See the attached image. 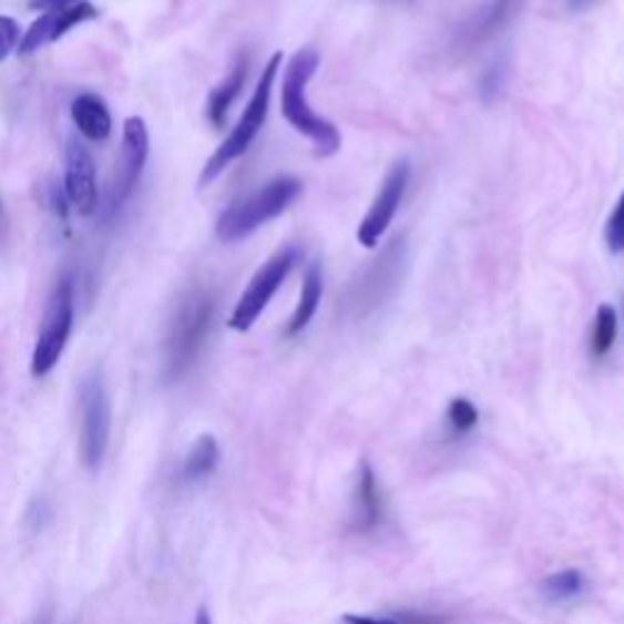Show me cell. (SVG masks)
Segmentation results:
<instances>
[{"label":"cell","instance_id":"7a4b0ae2","mask_svg":"<svg viewBox=\"0 0 624 624\" xmlns=\"http://www.w3.org/2000/svg\"><path fill=\"white\" fill-rule=\"evenodd\" d=\"M303 183L296 176H276L259 191L244 195L242 201L232 203L217 219V239L219 242H239L249 237L252 232L272 223L278 215H284L288 207L300 198Z\"/></svg>","mask_w":624,"mask_h":624},{"label":"cell","instance_id":"30bf717a","mask_svg":"<svg viewBox=\"0 0 624 624\" xmlns=\"http://www.w3.org/2000/svg\"><path fill=\"white\" fill-rule=\"evenodd\" d=\"M371 264L374 266L361 276L359 284H354L349 290V305L357 313H371L374 308H378V303H383L388 293L396 288L400 268L406 264L402 239L390 242L386 252Z\"/></svg>","mask_w":624,"mask_h":624},{"label":"cell","instance_id":"603a6c76","mask_svg":"<svg viewBox=\"0 0 624 624\" xmlns=\"http://www.w3.org/2000/svg\"><path fill=\"white\" fill-rule=\"evenodd\" d=\"M605 244L613 254L624 252V193L620 195V201L615 203L613 213L607 217L605 225Z\"/></svg>","mask_w":624,"mask_h":624},{"label":"cell","instance_id":"9a60e30c","mask_svg":"<svg viewBox=\"0 0 624 624\" xmlns=\"http://www.w3.org/2000/svg\"><path fill=\"white\" fill-rule=\"evenodd\" d=\"M244 81H247V59H239L227 76L219 81L215 89L207 95V103H205V115L211 120L213 127H223L227 122V113L232 103L237 101V95L244 89Z\"/></svg>","mask_w":624,"mask_h":624},{"label":"cell","instance_id":"ffe728a7","mask_svg":"<svg viewBox=\"0 0 624 624\" xmlns=\"http://www.w3.org/2000/svg\"><path fill=\"white\" fill-rule=\"evenodd\" d=\"M585 589V579L581 571H561L554 573L542 581V595L546 597L549 603H561V601H571L573 595H579Z\"/></svg>","mask_w":624,"mask_h":624},{"label":"cell","instance_id":"4fadbf2b","mask_svg":"<svg viewBox=\"0 0 624 624\" xmlns=\"http://www.w3.org/2000/svg\"><path fill=\"white\" fill-rule=\"evenodd\" d=\"M323 290H325L323 268L317 264H310L308 272H305V276H303L298 305H296V310H293L290 320L286 325V337H298V335L305 333V329H308L317 308H320Z\"/></svg>","mask_w":624,"mask_h":624},{"label":"cell","instance_id":"cb8c5ba5","mask_svg":"<svg viewBox=\"0 0 624 624\" xmlns=\"http://www.w3.org/2000/svg\"><path fill=\"white\" fill-rule=\"evenodd\" d=\"M20 24L12 20V18H6V16H0V64L16 52L18 44H20Z\"/></svg>","mask_w":624,"mask_h":624},{"label":"cell","instance_id":"277c9868","mask_svg":"<svg viewBox=\"0 0 624 624\" xmlns=\"http://www.w3.org/2000/svg\"><path fill=\"white\" fill-rule=\"evenodd\" d=\"M213 317L215 300L211 293L195 290L181 303L164 347V374L168 381H178L198 359L207 333L213 327Z\"/></svg>","mask_w":624,"mask_h":624},{"label":"cell","instance_id":"4316f807","mask_svg":"<svg viewBox=\"0 0 624 624\" xmlns=\"http://www.w3.org/2000/svg\"><path fill=\"white\" fill-rule=\"evenodd\" d=\"M593 3V0H569V6L573 10H583V8H589Z\"/></svg>","mask_w":624,"mask_h":624},{"label":"cell","instance_id":"83f0119b","mask_svg":"<svg viewBox=\"0 0 624 624\" xmlns=\"http://www.w3.org/2000/svg\"><path fill=\"white\" fill-rule=\"evenodd\" d=\"M195 624H213L211 615H207V610H201L198 617H195Z\"/></svg>","mask_w":624,"mask_h":624},{"label":"cell","instance_id":"2e32d148","mask_svg":"<svg viewBox=\"0 0 624 624\" xmlns=\"http://www.w3.org/2000/svg\"><path fill=\"white\" fill-rule=\"evenodd\" d=\"M518 0H488V3L475 12L471 22L463 28V42L469 47L481 44L485 40H491L493 34L505 28V22L515 12Z\"/></svg>","mask_w":624,"mask_h":624},{"label":"cell","instance_id":"d6986e66","mask_svg":"<svg viewBox=\"0 0 624 624\" xmlns=\"http://www.w3.org/2000/svg\"><path fill=\"white\" fill-rule=\"evenodd\" d=\"M617 339V310L610 303H603L593 317L591 333V354L595 359H603L615 347Z\"/></svg>","mask_w":624,"mask_h":624},{"label":"cell","instance_id":"8fae6325","mask_svg":"<svg viewBox=\"0 0 624 624\" xmlns=\"http://www.w3.org/2000/svg\"><path fill=\"white\" fill-rule=\"evenodd\" d=\"M98 16V10L91 3H79L69 8H57L47 10L40 20L32 22V28L24 32L20 40V54H34L44 49L47 44L57 42L59 37H64L69 30L76 28V24L89 22Z\"/></svg>","mask_w":624,"mask_h":624},{"label":"cell","instance_id":"484cf974","mask_svg":"<svg viewBox=\"0 0 624 624\" xmlns=\"http://www.w3.org/2000/svg\"><path fill=\"white\" fill-rule=\"evenodd\" d=\"M83 0H32L34 10H57V8H69V6H79Z\"/></svg>","mask_w":624,"mask_h":624},{"label":"cell","instance_id":"ba28073f","mask_svg":"<svg viewBox=\"0 0 624 624\" xmlns=\"http://www.w3.org/2000/svg\"><path fill=\"white\" fill-rule=\"evenodd\" d=\"M410 176H412V168L406 158H402V162H396L388 168L386 178L381 181V188H378L374 203L369 205V213H366L359 223L357 239L361 247L374 249L376 244L383 239L388 227L393 225L398 207L402 205V198H406V193H408Z\"/></svg>","mask_w":624,"mask_h":624},{"label":"cell","instance_id":"7c38bea8","mask_svg":"<svg viewBox=\"0 0 624 624\" xmlns=\"http://www.w3.org/2000/svg\"><path fill=\"white\" fill-rule=\"evenodd\" d=\"M64 193L69 203L76 207L81 215H91L98 205V186H95V164L91 152L79 140H69L67 146V176Z\"/></svg>","mask_w":624,"mask_h":624},{"label":"cell","instance_id":"5bb4252c","mask_svg":"<svg viewBox=\"0 0 624 624\" xmlns=\"http://www.w3.org/2000/svg\"><path fill=\"white\" fill-rule=\"evenodd\" d=\"M71 117L83 137L91 142H103L113 130V117H110L108 105L93 93H83L71 103Z\"/></svg>","mask_w":624,"mask_h":624},{"label":"cell","instance_id":"7402d4cb","mask_svg":"<svg viewBox=\"0 0 624 624\" xmlns=\"http://www.w3.org/2000/svg\"><path fill=\"white\" fill-rule=\"evenodd\" d=\"M447 420L454 432L467 434L475 424H479V410H475L469 398H454L447 408Z\"/></svg>","mask_w":624,"mask_h":624},{"label":"cell","instance_id":"d4e9b609","mask_svg":"<svg viewBox=\"0 0 624 624\" xmlns=\"http://www.w3.org/2000/svg\"><path fill=\"white\" fill-rule=\"evenodd\" d=\"M345 624H402L398 620H390V617H371V615H345L341 617Z\"/></svg>","mask_w":624,"mask_h":624},{"label":"cell","instance_id":"44dd1931","mask_svg":"<svg viewBox=\"0 0 624 624\" xmlns=\"http://www.w3.org/2000/svg\"><path fill=\"white\" fill-rule=\"evenodd\" d=\"M508 69L510 67L503 57L493 59L491 64L483 69L481 81H479V95L483 103H493L500 95H503L505 85H508Z\"/></svg>","mask_w":624,"mask_h":624},{"label":"cell","instance_id":"5b68a950","mask_svg":"<svg viewBox=\"0 0 624 624\" xmlns=\"http://www.w3.org/2000/svg\"><path fill=\"white\" fill-rule=\"evenodd\" d=\"M300 259V252L296 247L278 249L272 259L264 262L259 272L249 280V286L244 288L235 310L229 315V327L237 333H249V329L259 320L262 313L268 308V303L274 300L278 288L286 284L293 268Z\"/></svg>","mask_w":624,"mask_h":624},{"label":"cell","instance_id":"e0dca14e","mask_svg":"<svg viewBox=\"0 0 624 624\" xmlns=\"http://www.w3.org/2000/svg\"><path fill=\"white\" fill-rule=\"evenodd\" d=\"M354 512H357V524L364 530H371L381 518V498H378L376 475L369 463L359 467L357 491H354Z\"/></svg>","mask_w":624,"mask_h":624},{"label":"cell","instance_id":"ac0fdd59","mask_svg":"<svg viewBox=\"0 0 624 624\" xmlns=\"http://www.w3.org/2000/svg\"><path fill=\"white\" fill-rule=\"evenodd\" d=\"M219 463V444L213 434H203L188 451L186 461H183L181 475L186 483H198L207 479Z\"/></svg>","mask_w":624,"mask_h":624},{"label":"cell","instance_id":"6da1fadb","mask_svg":"<svg viewBox=\"0 0 624 624\" xmlns=\"http://www.w3.org/2000/svg\"><path fill=\"white\" fill-rule=\"evenodd\" d=\"M320 67L315 49H298L290 57L280 83V115L303 137H308L317 156H335L341 146V134L335 122L317 115L308 101V85Z\"/></svg>","mask_w":624,"mask_h":624},{"label":"cell","instance_id":"8992f818","mask_svg":"<svg viewBox=\"0 0 624 624\" xmlns=\"http://www.w3.org/2000/svg\"><path fill=\"white\" fill-rule=\"evenodd\" d=\"M73 327V280L64 276L47 303L40 335L32 351V376L42 378L59 364Z\"/></svg>","mask_w":624,"mask_h":624},{"label":"cell","instance_id":"3957f363","mask_svg":"<svg viewBox=\"0 0 624 624\" xmlns=\"http://www.w3.org/2000/svg\"><path fill=\"white\" fill-rule=\"evenodd\" d=\"M280 64H284V57L274 54L272 59L266 61V67L262 71L259 81H256V89L249 98L247 108H244V113L239 117V122L232 132L227 134V140L217 146L215 154L207 158V164L203 166V176H201V186H207V183H213L223 171L235 164L239 156H244L249 152V146L254 144V140L259 137L262 127L266 125V117H268V108H272V95H274V83L276 76L280 71Z\"/></svg>","mask_w":624,"mask_h":624},{"label":"cell","instance_id":"9c48e42d","mask_svg":"<svg viewBox=\"0 0 624 624\" xmlns=\"http://www.w3.org/2000/svg\"><path fill=\"white\" fill-rule=\"evenodd\" d=\"M146 156H150V132H146V122L142 117H127L125 125H122L120 162L115 168L113 183H110V203H108L110 213L120 211L132 195L144 171Z\"/></svg>","mask_w":624,"mask_h":624},{"label":"cell","instance_id":"52a82bcc","mask_svg":"<svg viewBox=\"0 0 624 624\" xmlns=\"http://www.w3.org/2000/svg\"><path fill=\"white\" fill-rule=\"evenodd\" d=\"M110 442V400L101 374H89L81 383V459L98 469Z\"/></svg>","mask_w":624,"mask_h":624}]
</instances>
